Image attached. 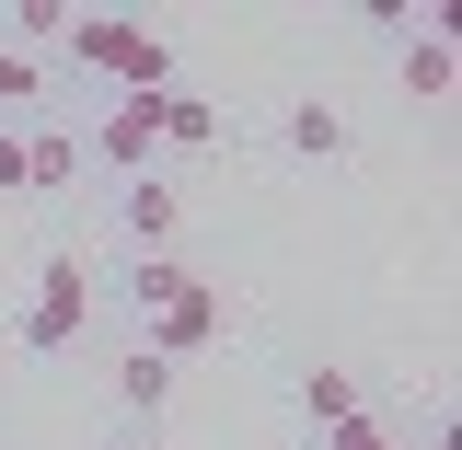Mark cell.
<instances>
[{"label": "cell", "instance_id": "obj_1", "mask_svg": "<svg viewBox=\"0 0 462 450\" xmlns=\"http://www.w3.org/2000/svg\"><path fill=\"white\" fill-rule=\"evenodd\" d=\"M58 47L81 58V69H105V81H127V93H173V47L151 35V23H116V12H69V35Z\"/></svg>", "mask_w": 462, "mask_h": 450}, {"label": "cell", "instance_id": "obj_2", "mask_svg": "<svg viewBox=\"0 0 462 450\" xmlns=\"http://www.w3.org/2000/svg\"><path fill=\"white\" fill-rule=\"evenodd\" d=\"M81 312H93V266L81 254H47V278L23 300V358H58V346L81 335Z\"/></svg>", "mask_w": 462, "mask_h": 450}, {"label": "cell", "instance_id": "obj_3", "mask_svg": "<svg viewBox=\"0 0 462 450\" xmlns=\"http://www.w3.org/2000/svg\"><path fill=\"white\" fill-rule=\"evenodd\" d=\"M151 151H162V93H116V105H105V127H93V162L151 173Z\"/></svg>", "mask_w": 462, "mask_h": 450}, {"label": "cell", "instance_id": "obj_4", "mask_svg": "<svg viewBox=\"0 0 462 450\" xmlns=\"http://www.w3.org/2000/svg\"><path fill=\"white\" fill-rule=\"evenodd\" d=\"M151 358H197V346H220V289H185L173 312H151Z\"/></svg>", "mask_w": 462, "mask_h": 450}, {"label": "cell", "instance_id": "obj_5", "mask_svg": "<svg viewBox=\"0 0 462 450\" xmlns=\"http://www.w3.org/2000/svg\"><path fill=\"white\" fill-rule=\"evenodd\" d=\"M116 220H127V243H139V254H162L173 231H185V197H173L162 173H127V208H116Z\"/></svg>", "mask_w": 462, "mask_h": 450}, {"label": "cell", "instance_id": "obj_6", "mask_svg": "<svg viewBox=\"0 0 462 450\" xmlns=\"http://www.w3.org/2000/svg\"><path fill=\"white\" fill-rule=\"evenodd\" d=\"M451 81H462V58H451V23L404 35V93H416V105H451Z\"/></svg>", "mask_w": 462, "mask_h": 450}, {"label": "cell", "instance_id": "obj_7", "mask_svg": "<svg viewBox=\"0 0 462 450\" xmlns=\"http://www.w3.org/2000/svg\"><path fill=\"white\" fill-rule=\"evenodd\" d=\"M300 416H312V439H336V427H358L370 404H358V381H346V370H300Z\"/></svg>", "mask_w": 462, "mask_h": 450}, {"label": "cell", "instance_id": "obj_8", "mask_svg": "<svg viewBox=\"0 0 462 450\" xmlns=\"http://www.w3.org/2000/svg\"><path fill=\"white\" fill-rule=\"evenodd\" d=\"M116 404H127V416H162V404H173V358L127 346V358H116Z\"/></svg>", "mask_w": 462, "mask_h": 450}, {"label": "cell", "instance_id": "obj_9", "mask_svg": "<svg viewBox=\"0 0 462 450\" xmlns=\"http://www.w3.org/2000/svg\"><path fill=\"white\" fill-rule=\"evenodd\" d=\"M289 151H300V162H336V151H346V115L324 105V93H300V105H289Z\"/></svg>", "mask_w": 462, "mask_h": 450}, {"label": "cell", "instance_id": "obj_10", "mask_svg": "<svg viewBox=\"0 0 462 450\" xmlns=\"http://www.w3.org/2000/svg\"><path fill=\"white\" fill-rule=\"evenodd\" d=\"M23 173H35V185H69V173H81V139H69V127H23Z\"/></svg>", "mask_w": 462, "mask_h": 450}, {"label": "cell", "instance_id": "obj_11", "mask_svg": "<svg viewBox=\"0 0 462 450\" xmlns=\"http://www.w3.org/2000/svg\"><path fill=\"white\" fill-rule=\"evenodd\" d=\"M208 139H220V115L197 93H162V151H208Z\"/></svg>", "mask_w": 462, "mask_h": 450}, {"label": "cell", "instance_id": "obj_12", "mask_svg": "<svg viewBox=\"0 0 462 450\" xmlns=\"http://www.w3.org/2000/svg\"><path fill=\"white\" fill-rule=\"evenodd\" d=\"M127 289H139V312H173V300H185V266H173V254H139V266H127Z\"/></svg>", "mask_w": 462, "mask_h": 450}, {"label": "cell", "instance_id": "obj_13", "mask_svg": "<svg viewBox=\"0 0 462 450\" xmlns=\"http://www.w3.org/2000/svg\"><path fill=\"white\" fill-rule=\"evenodd\" d=\"M35 105H47V69L23 47H0V115H35Z\"/></svg>", "mask_w": 462, "mask_h": 450}, {"label": "cell", "instance_id": "obj_14", "mask_svg": "<svg viewBox=\"0 0 462 450\" xmlns=\"http://www.w3.org/2000/svg\"><path fill=\"white\" fill-rule=\"evenodd\" d=\"M58 35H69V12H58V0H12V47H23V58L58 47Z\"/></svg>", "mask_w": 462, "mask_h": 450}, {"label": "cell", "instance_id": "obj_15", "mask_svg": "<svg viewBox=\"0 0 462 450\" xmlns=\"http://www.w3.org/2000/svg\"><path fill=\"white\" fill-rule=\"evenodd\" d=\"M0 197H35V173H23V127H0Z\"/></svg>", "mask_w": 462, "mask_h": 450}, {"label": "cell", "instance_id": "obj_16", "mask_svg": "<svg viewBox=\"0 0 462 450\" xmlns=\"http://www.w3.org/2000/svg\"><path fill=\"white\" fill-rule=\"evenodd\" d=\"M324 450H393V427H370V416H358V427H336Z\"/></svg>", "mask_w": 462, "mask_h": 450}]
</instances>
